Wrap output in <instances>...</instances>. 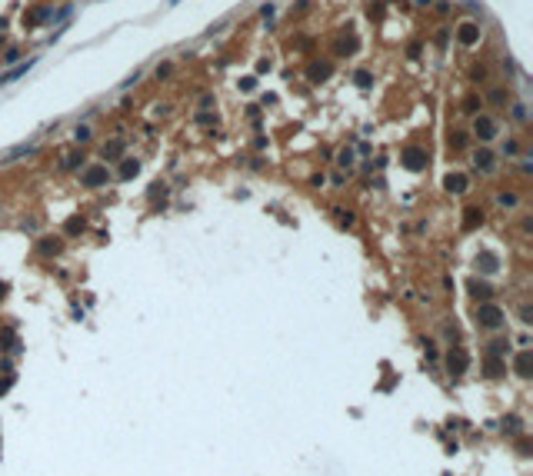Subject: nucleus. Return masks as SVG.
<instances>
[{
  "label": "nucleus",
  "instance_id": "40",
  "mask_svg": "<svg viewBox=\"0 0 533 476\" xmlns=\"http://www.w3.org/2000/svg\"><path fill=\"white\" fill-rule=\"evenodd\" d=\"M137 80H140V70H133V74L123 80V87H130V83H137Z\"/></svg>",
  "mask_w": 533,
  "mask_h": 476
},
{
  "label": "nucleus",
  "instance_id": "21",
  "mask_svg": "<svg viewBox=\"0 0 533 476\" xmlns=\"http://www.w3.org/2000/svg\"><path fill=\"white\" fill-rule=\"evenodd\" d=\"M507 350H510V340H493L487 346V357H503Z\"/></svg>",
  "mask_w": 533,
  "mask_h": 476
},
{
  "label": "nucleus",
  "instance_id": "28",
  "mask_svg": "<svg viewBox=\"0 0 533 476\" xmlns=\"http://www.w3.org/2000/svg\"><path fill=\"white\" fill-rule=\"evenodd\" d=\"M337 163H340V167H350V163H353V150H340L337 153Z\"/></svg>",
  "mask_w": 533,
  "mask_h": 476
},
{
  "label": "nucleus",
  "instance_id": "42",
  "mask_svg": "<svg viewBox=\"0 0 533 476\" xmlns=\"http://www.w3.org/2000/svg\"><path fill=\"white\" fill-rule=\"evenodd\" d=\"M417 3H430V0H417Z\"/></svg>",
  "mask_w": 533,
  "mask_h": 476
},
{
  "label": "nucleus",
  "instance_id": "43",
  "mask_svg": "<svg viewBox=\"0 0 533 476\" xmlns=\"http://www.w3.org/2000/svg\"><path fill=\"white\" fill-rule=\"evenodd\" d=\"M170 3H177V0H170Z\"/></svg>",
  "mask_w": 533,
  "mask_h": 476
},
{
  "label": "nucleus",
  "instance_id": "25",
  "mask_svg": "<svg viewBox=\"0 0 533 476\" xmlns=\"http://www.w3.org/2000/svg\"><path fill=\"white\" fill-rule=\"evenodd\" d=\"M333 213H337V223H340V227H350V223H353V213H350V210L337 207V210H333Z\"/></svg>",
  "mask_w": 533,
  "mask_h": 476
},
{
  "label": "nucleus",
  "instance_id": "31",
  "mask_svg": "<svg viewBox=\"0 0 533 476\" xmlns=\"http://www.w3.org/2000/svg\"><path fill=\"white\" fill-rule=\"evenodd\" d=\"M3 63H20V50H17V47H10V50L3 54Z\"/></svg>",
  "mask_w": 533,
  "mask_h": 476
},
{
  "label": "nucleus",
  "instance_id": "5",
  "mask_svg": "<svg viewBox=\"0 0 533 476\" xmlns=\"http://www.w3.org/2000/svg\"><path fill=\"white\" fill-rule=\"evenodd\" d=\"M400 160H403V167H407V170L420 173L423 167H427V150H423V147H407Z\"/></svg>",
  "mask_w": 533,
  "mask_h": 476
},
{
  "label": "nucleus",
  "instance_id": "23",
  "mask_svg": "<svg viewBox=\"0 0 533 476\" xmlns=\"http://www.w3.org/2000/svg\"><path fill=\"white\" fill-rule=\"evenodd\" d=\"M80 163H83V153H67V157H63V163H60V167H63V170H77V167H80Z\"/></svg>",
  "mask_w": 533,
  "mask_h": 476
},
{
  "label": "nucleus",
  "instance_id": "33",
  "mask_svg": "<svg viewBox=\"0 0 533 476\" xmlns=\"http://www.w3.org/2000/svg\"><path fill=\"white\" fill-rule=\"evenodd\" d=\"M173 74V63H160L157 67V77H170Z\"/></svg>",
  "mask_w": 533,
  "mask_h": 476
},
{
  "label": "nucleus",
  "instance_id": "12",
  "mask_svg": "<svg viewBox=\"0 0 533 476\" xmlns=\"http://www.w3.org/2000/svg\"><path fill=\"white\" fill-rule=\"evenodd\" d=\"M483 223V210L480 207H467L463 210V230H476Z\"/></svg>",
  "mask_w": 533,
  "mask_h": 476
},
{
  "label": "nucleus",
  "instance_id": "1",
  "mask_svg": "<svg viewBox=\"0 0 533 476\" xmlns=\"http://www.w3.org/2000/svg\"><path fill=\"white\" fill-rule=\"evenodd\" d=\"M476 323L490 326V330L503 326V310H500L496 303H480V306H476Z\"/></svg>",
  "mask_w": 533,
  "mask_h": 476
},
{
  "label": "nucleus",
  "instance_id": "29",
  "mask_svg": "<svg viewBox=\"0 0 533 476\" xmlns=\"http://www.w3.org/2000/svg\"><path fill=\"white\" fill-rule=\"evenodd\" d=\"M463 110H467V114H476V110H480V100H476V97H467V100H463Z\"/></svg>",
  "mask_w": 533,
  "mask_h": 476
},
{
  "label": "nucleus",
  "instance_id": "8",
  "mask_svg": "<svg viewBox=\"0 0 533 476\" xmlns=\"http://www.w3.org/2000/svg\"><path fill=\"white\" fill-rule=\"evenodd\" d=\"M530 370H533V353H530V350H520V353L513 357V373L527 380V377H533Z\"/></svg>",
  "mask_w": 533,
  "mask_h": 476
},
{
  "label": "nucleus",
  "instance_id": "6",
  "mask_svg": "<svg viewBox=\"0 0 533 476\" xmlns=\"http://www.w3.org/2000/svg\"><path fill=\"white\" fill-rule=\"evenodd\" d=\"M457 43H463V47H473V43H480V23H473V20L460 23V27H457Z\"/></svg>",
  "mask_w": 533,
  "mask_h": 476
},
{
  "label": "nucleus",
  "instance_id": "14",
  "mask_svg": "<svg viewBox=\"0 0 533 476\" xmlns=\"http://www.w3.org/2000/svg\"><path fill=\"white\" fill-rule=\"evenodd\" d=\"M37 250L43 253V257H54V253L63 250V243H60V237H43V240L37 243Z\"/></svg>",
  "mask_w": 533,
  "mask_h": 476
},
{
  "label": "nucleus",
  "instance_id": "19",
  "mask_svg": "<svg viewBox=\"0 0 533 476\" xmlns=\"http://www.w3.org/2000/svg\"><path fill=\"white\" fill-rule=\"evenodd\" d=\"M117 157H123V140H110V143H103V160H117Z\"/></svg>",
  "mask_w": 533,
  "mask_h": 476
},
{
  "label": "nucleus",
  "instance_id": "9",
  "mask_svg": "<svg viewBox=\"0 0 533 476\" xmlns=\"http://www.w3.org/2000/svg\"><path fill=\"white\" fill-rule=\"evenodd\" d=\"M50 10L54 7H34V10H27L23 14V27H40L43 20H50Z\"/></svg>",
  "mask_w": 533,
  "mask_h": 476
},
{
  "label": "nucleus",
  "instance_id": "41",
  "mask_svg": "<svg viewBox=\"0 0 533 476\" xmlns=\"http://www.w3.org/2000/svg\"><path fill=\"white\" fill-rule=\"evenodd\" d=\"M3 293H7V283H0V300H3Z\"/></svg>",
  "mask_w": 533,
  "mask_h": 476
},
{
  "label": "nucleus",
  "instance_id": "4",
  "mask_svg": "<svg viewBox=\"0 0 533 476\" xmlns=\"http://www.w3.org/2000/svg\"><path fill=\"white\" fill-rule=\"evenodd\" d=\"M37 60H40V57L20 60V63H14V67H10V70H3V74H0V87H7V83H14V80H20L23 74H30V70L37 67Z\"/></svg>",
  "mask_w": 533,
  "mask_h": 476
},
{
  "label": "nucleus",
  "instance_id": "11",
  "mask_svg": "<svg viewBox=\"0 0 533 476\" xmlns=\"http://www.w3.org/2000/svg\"><path fill=\"white\" fill-rule=\"evenodd\" d=\"M476 270H480V273H496V270H500V260H496V253L483 250V253L476 257Z\"/></svg>",
  "mask_w": 533,
  "mask_h": 476
},
{
  "label": "nucleus",
  "instance_id": "22",
  "mask_svg": "<svg viewBox=\"0 0 533 476\" xmlns=\"http://www.w3.org/2000/svg\"><path fill=\"white\" fill-rule=\"evenodd\" d=\"M23 153L30 157V153H37V147H34V143H23V147H14V150L7 153V163H14V160H17V157H23Z\"/></svg>",
  "mask_w": 533,
  "mask_h": 476
},
{
  "label": "nucleus",
  "instance_id": "3",
  "mask_svg": "<svg viewBox=\"0 0 533 476\" xmlns=\"http://www.w3.org/2000/svg\"><path fill=\"white\" fill-rule=\"evenodd\" d=\"M107 180H110V170L103 163H94V167H87V170L80 173V183L83 187H103Z\"/></svg>",
  "mask_w": 533,
  "mask_h": 476
},
{
  "label": "nucleus",
  "instance_id": "16",
  "mask_svg": "<svg viewBox=\"0 0 533 476\" xmlns=\"http://www.w3.org/2000/svg\"><path fill=\"white\" fill-rule=\"evenodd\" d=\"M503 373H507V363L500 360V357H487V377H490V380H500Z\"/></svg>",
  "mask_w": 533,
  "mask_h": 476
},
{
  "label": "nucleus",
  "instance_id": "13",
  "mask_svg": "<svg viewBox=\"0 0 533 476\" xmlns=\"http://www.w3.org/2000/svg\"><path fill=\"white\" fill-rule=\"evenodd\" d=\"M467 286H470V293H473L476 300H490V297H493V290H490V283H487V280H476V277H473Z\"/></svg>",
  "mask_w": 533,
  "mask_h": 476
},
{
  "label": "nucleus",
  "instance_id": "20",
  "mask_svg": "<svg viewBox=\"0 0 533 476\" xmlns=\"http://www.w3.org/2000/svg\"><path fill=\"white\" fill-rule=\"evenodd\" d=\"M83 230H87L83 217H70V220L63 223V233H67V237H77V233H83Z\"/></svg>",
  "mask_w": 533,
  "mask_h": 476
},
{
  "label": "nucleus",
  "instance_id": "10",
  "mask_svg": "<svg viewBox=\"0 0 533 476\" xmlns=\"http://www.w3.org/2000/svg\"><path fill=\"white\" fill-rule=\"evenodd\" d=\"M443 187H447V193H463L470 187V180H467L463 173H447V177H443Z\"/></svg>",
  "mask_w": 533,
  "mask_h": 476
},
{
  "label": "nucleus",
  "instance_id": "35",
  "mask_svg": "<svg viewBox=\"0 0 533 476\" xmlns=\"http://www.w3.org/2000/svg\"><path fill=\"white\" fill-rule=\"evenodd\" d=\"M507 100V94L503 90H490V103H503Z\"/></svg>",
  "mask_w": 533,
  "mask_h": 476
},
{
  "label": "nucleus",
  "instance_id": "32",
  "mask_svg": "<svg viewBox=\"0 0 533 476\" xmlns=\"http://www.w3.org/2000/svg\"><path fill=\"white\" fill-rule=\"evenodd\" d=\"M503 153H507V157H516V153H520L516 140H507V143H503Z\"/></svg>",
  "mask_w": 533,
  "mask_h": 476
},
{
  "label": "nucleus",
  "instance_id": "7",
  "mask_svg": "<svg viewBox=\"0 0 533 476\" xmlns=\"http://www.w3.org/2000/svg\"><path fill=\"white\" fill-rule=\"evenodd\" d=\"M473 134L480 137V140H493V137H496V120H493V117H487V114H480L473 120Z\"/></svg>",
  "mask_w": 533,
  "mask_h": 476
},
{
  "label": "nucleus",
  "instance_id": "30",
  "mask_svg": "<svg viewBox=\"0 0 533 476\" xmlns=\"http://www.w3.org/2000/svg\"><path fill=\"white\" fill-rule=\"evenodd\" d=\"M74 140H77V143L90 140V127H77V130H74Z\"/></svg>",
  "mask_w": 533,
  "mask_h": 476
},
{
  "label": "nucleus",
  "instance_id": "18",
  "mask_svg": "<svg viewBox=\"0 0 533 476\" xmlns=\"http://www.w3.org/2000/svg\"><path fill=\"white\" fill-rule=\"evenodd\" d=\"M137 173H140V160H123V163H120V173H117V177H120V180H133Z\"/></svg>",
  "mask_w": 533,
  "mask_h": 476
},
{
  "label": "nucleus",
  "instance_id": "17",
  "mask_svg": "<svg viewBox=\"0 0 533 476\" xmlns=\"http://www.w3.org/2000/svg\"><path fill=\"white\" fill-rule=\"evenodd\" d=\"M307 77H310V80H324V77H330V63H320V60H313V63L307 67Z\"/></svg>",
  "mask_w": 533,
  "mask_h": 476
},
{
  "label": "nucleus",
  "instance_id": "2",
  "mask_svg": "<svg viewBox=\"0 0 533 476\" xmlns=\"http://www.w3.org/2000/svg\"><path fill=\"white\" fill-rule=\"evenodd\" d=\"M467 366H470L467 350H463V346H453V350L447 353V370H450V377H463V373H467Z\"/></svg>",
  "mask_w": 533,
  "mask_h": 476
},
{
  "label": "nucleus",
  "instance_id": "34",
  "mask_svg": "<svg viewBox=\"0 0 533 476\" xmlns=\"http://www.w3.org/2000/svg\"><path fill=\"white\" fill-rule=\"evenodd\" d=\"M357 83H360V87H370L373 80H370V74H367V70H360V74H357Z\"/></svg>",
  "mask_w": 533,
  "mask_h": 476
},
{
  "label": "nucleus",
  "instance_id": "27",
  "mask_svg": "<svg viewBox=\"0 0 533 476\" xmlns=\"http://www.w3.org/2000/svg\"><path fill=\"white\" fill-rule=\"evenodd\" d=\"M450 147H453V150H463V147H467V134L453 130V134H450Z\"/></svg>",
  "mask_w": 533,
  "mask_h": 476
},
{
  "label": "nucleus",
  "instance_id": "26",
  "mask_svg": "<svg viewBox=\"0 0 533 476\" xmlns=\"http://www.w3.org/2000/svg\"><path fill=\"white\" fill-rule=\"evenodd\" d=\"M520 430H523V426H520V419H516V416H510V419H503V433H510V436H516V433H520Z\"/></svg>",
  "mask_w": 533,
  "mask_h": 476
},
{
  "label": "nucleus",
  "instance_id": "24",
  "mask_svg": "<svg viewBox=\"0 0 533 476\" xmlns=\"http://www.w3.org/2000/svg\"><path fill=\"white\" fill-rule=\"evenodd\" d=\"M496 203H500V207H516V203H520V197H516V193H496Z\"/></svg>",
  "mask_w": 533,
  "mask_h": 476
},
{
  "label": "nucleus",
  "instance_id": "15",
  "mask_svg": "<svg viewBox=\"0 0 533 476\" xmlns=\"http://www.w3.org/2000/svg\"><path fill=\"white\" fill-rule=\"evenodd\" d=\"M473 167H476V170H483V173H490V170H493V153H490V150H476L473 153Z\"/></svg>",
  "mask_w": 533,
  "mask_h": 476
},
{
  "label": "nucleus",
  "instance_id": "38",
  "mask_svg": "<svg viewBox=\"0 0 533 476\" xmlns=\"http://www.w3.org/2000/svg\"><path fill=\"white\" fill-rule=\"evenodd\" d=\"M10 386H14V377H7V380H0V397H3V393H7Z\"/></svg>",
  "mask_w": 533,
  "mask_h": 476
},
{
  "label": "nucleus",
  "instance_id": "39",
  "mask_svg": "<svg viewBox=\"0 0 533 476\" xmlns=\"http://www.w3.org/2000/svg\"><path fill=\"white\" fill-rule=\"evenodd\" d=\"M520 323H533V320H530V306H523V310H520Z\"/></svg>",
  "mask_w": 533,
  "mask_h": 476
},
{
  "label": "nucleus",
  "instance_id": "37",
  "mask_svg": "<svg viewBox=\"0 0 533 476\" xmlns=\"http://www.w3.org/2000/svg\"><path fill=\"white\" fill-rule=\"evenodd\" d=\"M513 117H516V120H527V107H523V103H516V107H513Z\"/></svg>",
  "mask_w": 533,
  "mask_h": 476
},
{
  "label": "nucleus",
  "instance_id": "36",
  "mask_svg": "<svg viewBox=\"0 0 533 476\" xmlns=\"http://www.w3.org/2000/svg\"><path fill=\"white\" fill-rule=\"evenodd\" d=\"M240 87H244V90H253V87H257V77H244Z\"/></svg>",
  "mask_w": 533,
  "mask_h": 476
}]
</instances>
